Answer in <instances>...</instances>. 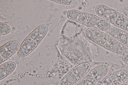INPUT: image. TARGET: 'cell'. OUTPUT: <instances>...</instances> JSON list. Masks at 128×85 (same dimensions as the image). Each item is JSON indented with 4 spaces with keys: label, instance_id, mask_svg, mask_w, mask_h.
I'll use <instances>...</instances> for the list:
<instances>
[{
    "label": "cell",
    "instance_id": "obj_5",
    "mask_svg": "<svg viewBox=\"0 0 128 85\" xmlns=\"http://www.w3.org/2000/svg\"><path fill=\"white\" fill-rule=\"evenodd\" d=\"M37 45L32 39L27 37L19 47L17 52L18 56L20 57L27 56L36 47Z\"/></svg>",
    "mask_w": 128,
    "mask_h": 85
},
{
    "label": "cell",
    "instance_id": "obj_20",
    "mask_svg": "<svg viewBox=\"0 0 128 85\" xmlns=\"http://www.w3.org/2000/svg\"><path fill=\"white\" fill-rule=\"evenodd\" d=\"M83 78L88 85H94L97 82L95 79L90 73L87 74Z\"/></svg>",
    "mask_w": 128,
    "mask_h": 85
},
{
    "label": "cell",
    "instance_id": "obj_8",
    "mask_svg": "<svg viewBox=\"0 0 128 85\" xmlns=\"http://www.w3.org/2000/svg\"><path fill=\"white\" fill-rule=\"evenodd\" d=\"M91 65L88 62L82 63L74 67L71 71L78 80L84 77L90 70Z\"/></svg>",
    "mask_w": 128,
    "mask_h": 85
},
{
    "label": "cell",
    "instance_id": "obj_19",
    "mask_svg": "<svg viewBox=\"0 0 128 85\" xmlns=\"http://www.w3.org/2000/svg\"><path fill=\"white\" fill-rule=\"evenodd\" d=\"M96 85H114L110 76H107L98 82Z\"/></svg>",
    "mask_w": 128,
    "mask_h": 85
},
{
    "label": "cell",
    "instance_id": "obj_2",
    "mask_svg": "<svg viewBox=\"0 0 128 85\" xmlns=\"http://www.w3.org/2000/svg\"><path fill=\"white\" fill-rule=\"evenodd\" d=\"M86 33L90 39L102 46L104 47L109 37L106 34L96 28H88Z\"/></svg>",
    "mask_w": 128,
    "mask_h": 85
},
{
    "label": "cell",
    "instance_id": "obj_27",
    "mask_svg": "<svg viewBox=\"0 0 128 85\" xmlns=\"http://www.w3.org/2000/svg\"><path fill=\"white\" fill-rule=\"evenodd\" d=\"M119 85H128L126 82L123 83Z\"/></svg>",
    "mask_w": 128,
    "mask_h": 85
},
{
    "label": "cell",
    "instance_id": "obj_6",
    "mask_svg": "<svg viewBox=\"0 0 128 85\" xmlns=\"http://www.w3.org/2000/svg\"><path fill=\"white\" fill-rule=\"evenodd\" d=\"M108 33L114 39L127 45L128 43V32L118 27H113L109 29Z\"/></svg>",
    "mask_w": 128,
    "mask_h": 85
},
{
    "label": "cell",
    "instance_id": "obj_14",
    "mask_svg": "<svg viewBox=\"0 0 128 85\" xmlns=\"http://www.w3.org/2000/svg\"><path fill=\"white\" fill-rule=\"evenodd\" d=\"M114 24L128 32V18L124 15L119 14Z\"/></svg>",
    "mask_w": 128,
    "mask_h": 85
},
{
    "label": "cell",
    "instance_id": "obj_21",
    "mask_svg": "<svg viewBox=\"0 0 128 85\" xmlns=\"http://www.w3.org/2000/svg\"><path fill=\"white\" fill-rule=\"evenodd\" d=\"M10 31V28L8 25L3 23L0 22V34H7L9 33Z\"/></svg>",
    "mask_w": 128,
    "mask_h": 85
},
{
    "label": "cell",
    "instance_id": "obj_28",
    "mask_svg": "<svg viewBox=\"0 0 128 85\" xmlns=\"http://www.w3.org/2000/svg\"><path fill=\"white\" fill-rule=\"evenodd\" d=\"M128 47V43L126 45Z\"/></svg>",
    "mask_w": 128,
    "mask_h": 85
},
{
    "label": "cell",
    "instance_id": "obj_18",
    "mask_svg": "<svg viewBox=\"0 0 128 85\" xmlns=\"http://www.w3.org/2000/svg\"><path fill=\"white\" fill-rule=\"evenodd\" d=\"M88 14H89L87 13L80 11L77 22L82 24L85 25Z\"/></svg>",
    "mask_w": 128,
    "mask_h": 85
},
{
    "label": "cell",
    "instance_id": "obj_13",
    "mask_svg": "<svg viewBox=\"0 0 128 85\" xmlns=\"http://www.w3.org/2000/svg\"><path fill=\"white\" fill-rule=\"evenodd\" d=\"M78 80L71 71L68 73L62 79L60 85H72Z\"/></svg>",
    "mask_w": 128,
    "mask_h": 85
},
{
    "label": "cell",
    "instance_id": "obj_7",
    "mask_svg": "<svg viewBox=\"0 0 128 85\" xmlns=\"http://www.w3.org/2000/svg\"><path fill=\"white\" fill-rule=\"evenodd\" d=\"M110 76L114 85H119L128 79V69H120L112 73Z\"/></svg>",
    "mask_w": 128,
    "mask_h": 85
},
{
    "label": "cell",
    "instance_id": "obj_1",
    "mask_svg": "<svg viewBox=\"0 0 128 85\" xmlns=\"http://www.w3.org/2000/svg\"><path fill=\"white\" fill-rule=\"evenodd\" d=\"M96 11L99 16L113 24L119 14L117 11L103 4L97 5L96 8Z\"/></svg>",
    "mask_w": 128,
    "mask_h": 85
},
{
    "label": "cell",
    "instance_id": "obj_12",
    "mask_svg": "<svg viewBox=\"0 0 128 85\" xmlns=\"http://www.w3.org/2000/svg\"><path fill=\"white\" fill-rule=\"evenodd\" d=\"M15 63L12 62L5 63L0 66V78L3 79L12 73L16 67Z\"/></svg>",
    "mask_w": 128,
    "mask_h": 85
},
{
    "label": "cell",
    "instance_id": "obj_26",
    "mask_svg": "<svg viewBox=\"0 0 128 85\" xmlns=\"http://www.w3.org/2000/svg\"><path fill=\"white\" fill-rule=\"evenodd\" d=\"M4 61V60L0 56V64H1Z\"/></svg>",
    "mask_w": 128,
    "mask_h": 85
},
{
    "label": "cell",
    "instance_id": "obj_25",
    "mask_svg": "<svg viewBox=\"0 0 128 85\" xmlns=\"http://www.w3.org/2000/svg\"><path fill=\"white\" fill-rule=\"evenodd\" d=\"M77 85H88L83 78L82 79L78 82Z\"/></svg>",
    "mask_w": 128,
    "mask_h": 85
},
{
    "label": "cell",
    "instance_id": "obj_24",
    "mask_svg": "<svg viewBox=\"0 0 128 85\" xmlns=\"http://www.w3.org/2000/svg\"><path fill=\"white\" fill-rule=\"evenodd\" d=\"M122 12L124 15L128 18V7H124L122 9Z\"/></svg>",
    "mask_w": 128,
    "mask_h": 85
},
{
    "label": "cell",
    "instance_id": "obj_22",
    "mask_svg": "<svg viewBox=\"0 0 128 85\" xmlns=\"http://www.w3.org/2000/svg\"><path fill=\"white\" fill-rule=\"evenodd\" d=\"M52 1L60 4L68 5L72 4L74 2V0H52Z\"/></svg>",
    "mask_w": 128,
    "mask_h": 85
},
{
    "label": "cell",
    "instance_id": "obj_23",
    "mask_svg": "<svg viewBox=\"0 0 128 85\" xmlns=\"http://www.w3.org/2000/svg\"><path fill=\"white\" fill-rule=\"evenodd\" d=\"M122 60L124 63L128 65V54L123 55L122 57Z\"/></svg>",
    "mask_w": 128,
    "mask_h": 85
},
{
    "label": "cell",
    "instance_id": "obj_9",
    "mask_svg": "<svg viewBox=\"0 0 128 85\" xmlns=\"http://www.w3.org/2000/svg\"><path fill=\"white\" fill-rule=\"evenodd\" d=\"M108 70L109 67L108 65L102 64L93 69L90 73L98 82L102 80L106 75Z\"/></svg>",
    "mask_w": 128,
    "mask_h": 85
},
{
    "label": "cell",
    "instance_id": "obj_15",
    "mask_svg": "<svg viewBox=\"0 0 128 85\" xmlns=\"http://www.w3.org/2000/svg\"><path fill=\"white\" fill-rule=\"evenodd\" d=\"M100 18L94 14H89L85 25L89 27L95 28Z\"/></svg>",
    "mask_w": 128,
    "mask_h": 85
},
{
    "label": "cell",
    "instance_id": "obj_3",
    "mask_svg": "<svg viewBox=\"0 0 128 85\" xmlns=\"http://www.w3.org/2000/svg\"><path fill=\"white\" fill-rule=\"evenodd\" d=\"M104 47L118 54L124 55L128 52L127 48L124 44L111 37H109Z\"/></svg>",
    "mask_w": 128,
    "mask_h": 85
},
{
    "label": "cell",
    "instance_id": "obj_4",
    "mask_svg": "<svg viewBox=\"0 0 128 85\" xmlns=\"http://www.w3.org/2000/svg\"><path fill=\"white\" fill-rule=\"evenodd\" d=\"M19 45V43L17 40H12L8 42L0 47V56L4 60L8 59L17 51Z\"/></svg>",
    "mask_w": 128,
    "mask_h": 85
},
{
    "label": "cell",
    "instance_id": "obj_11",
    "mask_svg": "<svg viewBox=\"0 0 128 85\" xmlns=\"http://www.w3.org/2000/svg\"><path fill=\"white\" fill-rule=\"evenodd\" d=\"M75 23L71 21L67 22L62 29V35L66 37H69L75 35L78 30L77 25Z\"/></svg>",
    "mask_w": 128,
    "mask_h": 85
},
{
    "label": "cell",
    "instance_id": "obj_16",
    "mask_svg": "<svg viewBox=\"0 0 128 85\" xmlns=\"http://www.w3.org/2000/svg\"><path fill=\"white\" fill-rule=\"evenodd\" d=\"M110 26L109 22L104 19L100 18L95 28L99 30L106 31L110 29Z\"/></svg>",
    "mask_w": 128,
    "mask_h": 85
},
{
    "label": "cell",
    "instance_id": "obj_10",
    "mask_svg": "<svg viewBox=\"0 0 128 85\" xmlns=\"http://www.w3.org/2000/svg\"><path fill=\"white\" fill-rule=\"evenodd\" d=\"M47 30L48 27L46 25H40L31 33L28 37L31 38L38 44L45 35Z\"/></svg>",
    "mask_w": 128,
    "mask_h": 85
},
{
    "label": "cell",
    "instance_id": "obj_17",
    "mask_svg": "<svg viewBox=\"0 0 128 85\" xmlns=\"http://www.w3.org/2000/svg\"><path fill=\"white\" fill-rule=\"evenodd\" d=\"M80 12V11L74 9L69 10L67 13V17L72 21L77 22Z\"/></svg>",
    "mask_w": 128,
    "mask_h": 85
},
{
    "label": "cell",
    "instance_id": "obj_29",
    "mask_svg": "<svg viewBox=\"0 0 128 85\" xmlns=\"http://www.w3.org/2000/svg\"><path fill=\"white\" fill-rule=\"evenodd\" d=\"M127 84V85H128V81L127 82H126Z\"/></svg>",
    "mask_w": 128,
    "mask_h": 85
}]
</instances>
